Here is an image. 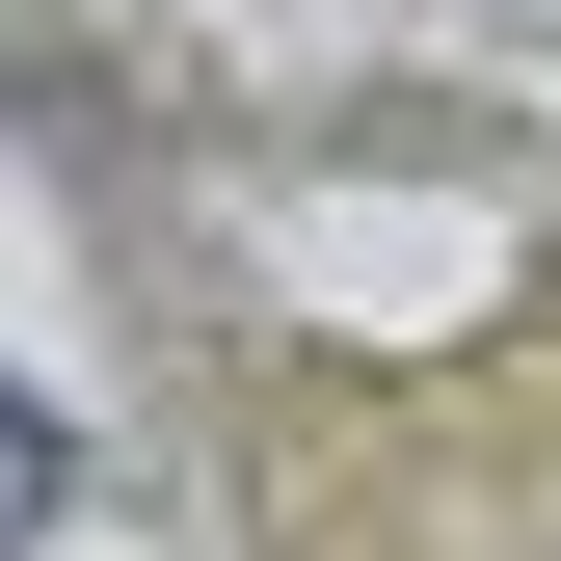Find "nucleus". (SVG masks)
Masks as SVG:
<instances>
[{
	"mask_svg": "<svg viewBox=\"0 0 561 561\" xmlns=\"http://www.w3.org/2000/svg\"><path fill=\"white\" fill-rule=\"evenodd\" d=\"M27 535H54V428L0 401V561H27Z\"/></svg>",
	"mask_w": 561,
	"mask_h": 561,
	"instance_id": "obj_1",
	"label": "nucleus"
}]
</instances>
